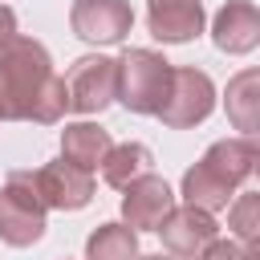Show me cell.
<instances>
[{"label": "cell", "mask_w": 260, "mask_h": 260, "mask_svg": "<svg viewBox=\"0 0 260 260\" xmlns=\"http://www.w3.org/2000/svg\"><path fill=\"white\" fill-rule=\"evenodd\" d=\"M12 37H16V16H12V8L0 4V49H4Z\"/></svg>", "instance_id": "d6986e66"}, {"label": "cell", "mask_w": 260, "mask_h": 260, "mask_svg": "<svg viewBox=\"0 0 260 260\" xmlns=\"http://www.w3.org/2000/svg\"><path fill=\"white\" fill-rule=\"evenodd\" d=\"M228 228L244 240V256L248 260H256V232H260V195H240L232 207H228Z\"/></svg>", "instance_id": "e0dca14e"}, {"label": "cell", "mask_w": 260, "mask_h": 260, "mask_svg": "<svg viewBox=\"0 0 260 260\" xmlns=\"http://www.w3.org/2000/svg\"><path fill=\"white\" fill-rule=\"evenodd\" d=\"M110 146H114V142H110V130H102L98 122H73V126L61 130V158L73 162V167L93 171V167L106 158Z\"/></svg>", "instance_id": "4fadbf2b"}, {"label": "cell", "mask_w": 260, "mask_h": 260, "mask_svg": "<svg viewBox=\"0 0 260 260\" xmlns=\"http://www.w3.org/2000/svg\"><path fill=\"white\" fill-rule=\"evenodd\" d=\"M122 191H126L122 195V215L134 232H154L175 207V195H171L167 179H158V175H142Z\"/></svg>", "instance_id": "30bf717a"}, {"label": "cell", "mask_w": 260, "mask_h": 260, "mask_svg": "<svg viewBox=\"0 0 260 260\" xmlns=\"http://www.w3.org/2000/svg\"><path fill=\"white\" fill-rule=\"evenodd\" d=\"M69 24L89 45H118L134 24V8L126 0H73Z\"/></svg>", "instance_id": "52a82bcc"}, {"label": "cell", "mask_w": 260, "mask_h": 260, "mask_svg": "<svg viewBox=\"0 0 260 260\" xmlns=\"http://www.w3.org/2000/svg\"><path fill=\"white\" fill-rule=\"evenodd\" d=\"M195 260H248V256H244L236 244H228V240H211Z\"/></svg>", "instance_id": "ac0fdd59"}, {"label": "cell", "mask_w": 260, "mask_h": 260, "mask_svg": "<svg viewBox=\"0 0 260 260\" xmlns=\"http://www.w3.org/2000/svg\"><path fill=\"white\" fill-rule=\"evenodd\" d=\"M211 110H215V85H211V77L203 69H191V65L171 69V89H167V98L158 106L162 126L187 130V126L203 122Z\"/></svg>", "instance_id": "5b68a950"}, {"label": "cell", "mask_w": 260, "mask_h": 260, "mask_svg": "<svg viewBox=\"0 0 260 260\" xmlns=\"http://www.w3.org/2000/svg\"><path fill=\"white\" fill-rule=\"evenodd\" d=\"M32 187L41 195L45 207H57V211H77L93 199V175L85 167H73V162H49L41 171H32Z\"/></svg>", "instance_id": "9c48e42d"}, {"label": "cell", "mask_w": 260, "mask_h": 260, "mask_svg": "<svg viewBox=\"0 0 260 260\" xmlns=\"http://www.w3.org/2000/svg\"><path fill=\"white\" fill-rule=\"evenodd\" d=\"M65 93H69V110L77 114H102L114 98H118V61L89 53L77 57L65 73Z\"/></svg>", "instance_id": "8992f818"}, {"label": "cell", "mask_w": 260, "mask_h": 260, "mask_svg": "<svg viewBox=\"0 0 260 260\" xmlns=\"http://www.w3.org/2000/svg\"><path fill=\"white\" fill-rule=\"evenodd\" d=\"M211 41L223 53H252L256 41H260V12H256V4L252 0H228L215 12Z\"/></svg>", "instance_id": "7c38bea8"}, {"label": "cell", "mask_w": 260, "mask_h": 260, "mask_svg": "<svg viewBox=\"0 0 260 260\" xmlns=\"http://www.w3.org/2000/svg\"><path fill=\"white\" fill-rule=\"evenodd\" d=\"M134 260H175V256H162V252H158V256H134Z\"/></svg>", "instance_id": "ffe728a7"}, {"label": "cell", "mask_w": 260, "mask_h": 260, "mask_svg": "<svg viewBox=\"0 0 260 260\" xmlns=\"http://www.w3.org/2000/svg\"><path fill=\"white\" fill-rule=\"evenodd\" d=\"M150 37L162 45H183L203 32V0H146Z\"/></svg>", "instance_id": "8fae6325"}, {"label": "cell", "mask_w": 260, "mask_h": 260, "mask_svg": "<svg viewBox=\"0 0 260 260\" xmlns=\"http://www.w3.org/2000/svg\"><path fill=\"white\" fill-rule=\"evenodd\" d=\"M138 256V232L130 223H102L85 240V260H134Z\"/></svg>", "instance_id": "2e32d148"}, {"label": "cell", "mask_w": 260, "mask_h": 260, "mask_svg": "<svg viewBox=\"0 0 260 260\" xmlns=\"http://www.w3.org/2000/svg\"><path fill=\"white\" fill-rule=\"evenodd\" d=\"M45 203L32 187V171H12L0 187V240L8 248H32L45 236Z\"/></svg>", "instance_id": "277c9868"}, {"label": "cell", "mask_w": 260, "mask_h": 260, "mask_svg": "<svg viewBox=\"0 0 260 260\" xmlns=\"http://www.w3.org/2000/svg\"><path fill=\"white\" fill-rule=\"evenodd\" d=\"M53 81V61L41 41L12 37L0 49V118L4 122H32V110Z\"/></svg>", "instance_id": "7a4b0ae2"}, {"label": "cell", "mask_w": 260, "mask_h": 260, "mask_svg": "<svg viewBox=\"0 0 260 260\" xmlns=\"http://www.w3.org/2000/svg\"><path fill=\"white\" fill-rule=\"evenodd\" d=\"M228 118L248 138L260 126V73L256 69H244V73H236L228 81Z\"/></svg>", "instance_id": "5bb4252c"}, {"label": "cell", "mask_w": 260, "mask_h": 260, "mask_svg": "<svg viewBox=\"0 0 260 260\" xmlns=\"http://www.w3.org/2000/svg\"><path fill=\"white\" fill-rule=\"evenodd\" d=\"M256 167V142L244 134V138H223L215 146H207V154L183 175V199L191 207H203V211H219L232 203L236 187L252 175Z\"/></svg>", "instance_id": "6da1fadb"}, {"label": "cell", "mask_w": 260, "mask_h": 260, "mask_svg": "<svg viewBox=\"0 0 260 260\" xmlns=\"http://www.w3.org/2000/svg\"><path fill=\"white\" fill-rule=\"evenodd\" d=\"M150 167H154L150 146H142V142H122V146H110V150H106V158H102V179H106L110 187H130L134 179L150 175Z\"/></svg>", "instance_id": "9a60e30c"}, {"label": "cell", "mask_w": 260, "mask_h": 260, "mask_svg": "<svg viewBox=\"0 0 260 260\" xmlns=\"http://www.w3.org/2000/svg\"><path fill=\"white\" fill-rule=\"evenodd\" d=\"M171 61L150 49H126L118 61V102L134 114H158L171 89Z\"/></svg>", "instance_id": "3957f363"}, {"label": "cell", "mask_w": 260, "mask_h": 260, "mask_svg": "<svg viewBox=\"0 0 260 260\" xmlns=\"http://www.w3.org/2000/svg\"><path fill=\"white\" fill-rule=\"evenodd\" d=\"M162 236V248L175 256V260H195L215 236H219V223L211 219V211L203 207H171V215L154 228Z\"/></svg>", "instance_id": "ba28073f"}]
</instances>
